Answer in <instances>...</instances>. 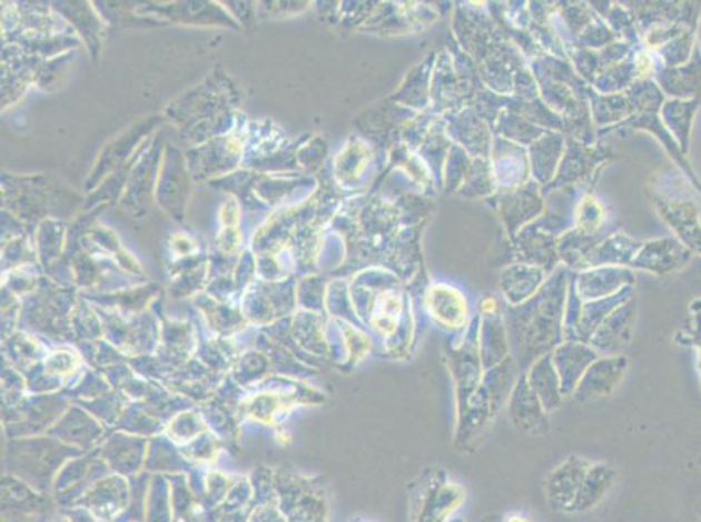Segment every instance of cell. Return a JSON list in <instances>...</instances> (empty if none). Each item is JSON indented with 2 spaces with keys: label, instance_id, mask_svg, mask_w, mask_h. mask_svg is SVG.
Returning a JSON list of instances; mask_svg holds the SVG:
<instances>
[{
  "label": "cell",
  "instance_id": "1",
  "mask_svg": "<svg viewBox=\"0 0 701 522\" xmlns=\"http://www.w3.org/2000/svg\"><path fill=\"white\" fill-rule=\"evenodd\" d=\"M656 205L661 217L675 232L681 244L701 257V223L698 205L688 195H660Z\"/></svg>",
  "mask_w": 701,
  "mask_h": 522
},
{
  "label": "cell",
  "instance_id": "2",
  "mask_svg": "<svg viewBox=\"0 0 701 522\" xmlns=\"http://www.w3.org/2000/svg\"><path fill=\"white\" fill-rule=\"evenodd\" d=\"M593 463L581 456H571L562 465L553 470L546 482V496L555 509H567L573 505L580 493L581 484L589 474Z\"/></svg>",
  "mask_w": 701,
  "mask_h": 522
},
{
  "label": "cell",
  "instance_id": "3",
  "mask_svg": "<svg viewBox=\"0 0 701 522\" xmlns=\"http://www.w3.org/2000/svg\"><path fill=\"white\" fill-rule=\"evenodd\" d=\"M616 475V470L608 465V463L592 465L589 474L584 478L583 484H581L576 500H574L573 505L569 506V511L584 512L599 505L604 500L605 494L609 493V490L614 486Z\"/></svg>",
  "mask_w": 701,
  "mask_h": 522
},
{
  "label": "cell",
  "instance_id": "4",
  "mask_svg": "<svg viewBox=\"0 0 701 522\" xmlns=\"http://www.w3.org/2000/svg\"><path fill=\"white\" fill-rule=\"evenodd\" d=\"M700 109V100H675L667 103L665 119L669 122L670 131L678 138L679 149L682 153L690 149L691 128H693L694 116Z\"/></svg>",
  "mask_w": 701,
  "mask_h": 522
},
{
  "label": "cell",
  "instance_id": "5",
  "mask_svg": "<svg viewBox=\"0 0 701 522\" xmlns=\"http://www.w3.org/2000/svg\"><path fill=\"white\" fill-rule=\"evenodd\" d=\"M605 365L608 362H601V364L595 365L596 371H592L589 374L590 383L583 387V389H589V394L592 395L590 399H599L602 394H608L609 389L602 382H608L609 385H616L618 380H620L621 373H623V368H625V361H616V364L613 365V370L609 371L604 378L602 374L605 373Z\"/></svg>",
  "mask_w": 701,
  "mask_h": 522
},
{
  "label": "cell",
  "instance_id": "6",
  "mask_svg": "<svg viewBox=\"0 0 701 522\" xmlns=\"http://www.w3.org/2000/svg\"><path fill=\"white\" fill-rule=\"evenodd\" d=\"M515 401H513L512 410H525L519 411V413H512L513 418H515V422L519 423V426L525 430H534L536 425L534 423L543 420V414L541 413H532V404H534V395L527 394V390L519 389L516 390Z\"/></svg>",
  "mask_w": 701,
  "mask_h": 522
},
{
  "label": "cell",
  "instance_id": "7",
  "mask_svg": "<svg viewBox=\"0 0 701 522\" xmlns=\"http://www.w3.org/2000/svg\"><path fill=\"white\" fill-rule=\"evenodd\" d=\"M691 328H693V343L700 349V368H701V298L694 300L691 305Z\"/></svg>",
  "mask_w": 701,
  "mask_h": 522
},
{
  "label": "cell",
  "instance_id": "8",
  "mask_svg": "<svg viewBox=\"0 0 701 522\" xmlns=\"http://www.w3.org/2000/svg\"><path fill=\"white\" fill-rule=\"evenodd\" d=\"M504 522H532L531 519L525 518L522 514H512L509 518L504 519Z\"/></svg>",
  "mask_w": 701,
  "mask_h": 522
},
{
  "label": "cell",
  "instance_id": "9",
  "mask_svg": "<svg viewBox=\"0 0 701 522\" xmlns=\"http://www.w3.org/2000/svg\"><path fill=\"white\" fill-rule=\"evenodd\" d=\"M700 33H701V24H700ZM700 41H701V36H700ZM700 51H701V49H700Z\"/></svg>",
  "mask_w": 701,
  "mask_h": 522
},
{
  "label": "cell",
  "instance_id": "10",
  "mask_svg": "<svg viewBox=\"0 0 701 522\" xmlns=\"http://www.w3.org/2000/svg\"><path fill=\"white\" fill-rule=\"evenodd\" d=\"M700 270H701V263H700Z\"/></svg>",
  "mask_w": 701,
  "mask_h": 522
}]
</instances>
